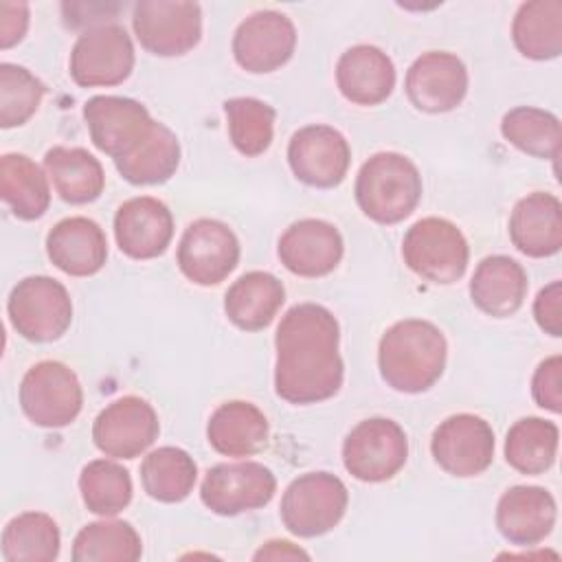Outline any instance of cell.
<instances>
[{
	"label": "cell",
	"instance_id": "obj_1",
	"mask_svg": "<svg viewBox=\"0 0 562 562\" xmlns=\"http://www.w3.org/2000/svg\"><path fill=\"white\" fill-rule=\"evenodd\" d=\"M336 316L316 303L290 307L274 334V391L288 404H316L334 397L345 378L338 353Z\"/></svg>",
	"mask_w": 562,
	"mask_h": 562
},
{
	"label": "cell",
	"instance_id": "obj_2",
	"mask_svg": "<svg viewBox=\"0 0 562 562\" xmlns=\"http://www.w3.org/2000/svg\"><path fill=\"white\" fill-rule=\"evenodd\" d=\"M448 345L437 325L404 318L391 325L378 345L382 380L400 393H424L443 373Z\"/></svg>",
	"mask_w": 562,
	"mask_h": 562
},
{
	"label": "cell",
	"instance_id": "obj_3",
	"mask_svg": "<svg viewBox=\"0 0 562 562\" xmlns=\"http://www.w3.org/2000/svg\"><path fill=\"white\" fill-rule=\"evenodd\" d=\"M353 195L369 220L397 224L406 220L422 200L419 169L404 154H373L356 176Z\"/></svg>",
	"mask_w": 562,
	"mask_h": 562
},
{
	"label": "cell",
	"instance_id": "obj_4",
	"mask_svg": "<svg viewBox=\"0 0 562 562\" xmlns=\"http://www.w3.org/2000/svg\"><path fill=\"white\" fill-rule=\"evenodd\" d=\"M404 263L422 279L450 285L465 274L470 246L457 224L443 217H422L402 239Z\"/></svg>",
	"mask_w": 562,
	"mask_h": 562
},
{
	"label": "cell",
	"instance_id": "obj_5",
	"mask_svg": "<svg viewBox=\"0 0 562 562\" xmlns=\"http://www.w3.org/2000/svg\"><path fill=\"white\" fill-rule=\"evenodd\" d=\"M11 327L31 342H53L72 323V301L64 283L35 274L18 281L7 301Z\"/></svg>",
	"mask_w": 562,
	"mask_h": 562
},
{
	"label": "cell",
	"instance_id": "obj_6",
	"mask_svg": "<svg viewBox=\"0 0 562 562\" xmlns=\"http://www.w3.org/2000/svg\"><path fill=\"white\" fill-rule=\"evenodd\" d=\"M349 505L347 485L329 472H305L283 492L281 520L299 538H316L331 531Z\"/></svg>",
	"mask_w": 562,
	"mask_h": 562
},
{
	"label": "cell",
	"instance_id": "obj_7",
	"mask_svg": "<svg viewBox=\"0 0 562 562\" xmlns=\"http://www.w3.org/2000/svg\"><path fill=\"white\" fill-rule=\"evenodd\" d=\"M81 406L79 378L64 362H35L20 382V408L35 426L64 428L77 419Z\"/></svg>",
	"mask_w": 562,
	"mask_h": 562
},
{
	"label": "cell",
	"instance_id": "obj_8",
	"mask_svg": "<svg viewBox=\"0 0 562 562\" xmlns=\"http://www.w3.org/2000/svg\"><path fill=\"white\" fill-rule=\"evenodd\" d=\"M408 459L404 428L389 417L362 419L342 441L345 470L362 483L393 479Z\"/></svg>",
	"mask_w": 562,
	"mask_h": 562
},
{
	"label": "cell",
	"instance_id": "obj_9",
	"mask_svg": "<svg viewBox=\"0 0 562 562\" xmlns=\"http://www.w3.org/2000/svg\"><path fill=\"white\" fill-rule=\"evenodd\" d=\"M140 46L158 57H178L193 50L202 37V9L198 2L140 0L132 13Z\"/></svg>",
	"mask_w": 562,
	"mask_h": 562
},
{
	"label": "cell",
	"instance_id": "obj_10",
	"mask_svg": "<svg viewBox=\"0 0 562 562\" xmlns=\"http://www.w3.org/2000/svg\"><path fill=\"white\" fill-rule=\"evenodd\" d=\"M134 44L119 24L83 31L70 50V77L81 88L123 83L134 70Z\"/></svg>",
	"mask_w": 562,
	"mask_h": 562
},
{
	"label": "cell",
	"instance_id": "obj_11",
	"mask_svg": "<svg viewBox=\"0 0 562 562\" xmlns=\"http://www.w3.org/2000/svg\"><path fill=\"white\" fill-rule=\"evenodd\" d=\"M277 479L270 468L257 461L217 463L200 485V498L217 516H237L259 509L272 501Z\"/></svg>",
	"mask_w": 562,
	"mask_h": 562
},
{
	"label": "cell",
	"instance_id": "obj_12",
	"mask_svg": "<svg viewBox=\"0 0 562 562\" xmlns=\"http://www.w3.org/2000/svg\"><path fill=\"white\" fill-rule=\"evenodd\" d=\"M176 261L191 283L217 285L237 268L239 241L228 224L202 217L184 228Z\"/></svg>",
	"mask_w": 562,
	"mask_h": 562
},
{
	"label": "cell",
	"instance_id": "obj_13",
	"mask_svg": "<svg viewBox=\"0 0 562 562\" xmlns=\"http://www.w3.org/2000/svg\"><path fill=\"white\" fill-rule=\"evenodd\" d=\"M430 452L443 472L459 479L479 476L492 465L494 430L479 415H450L435 428Z\"/></svg>",
	"mask_w": 562,
	"mask_h": 562
},
{
	"label": "cell",
	"instance_id": "obj_14",
	"mask_svg": "<svg viewBox=\"0 0 562 562\" xmlns=\"http://www.w3.org/2000/svg\"><path fill=\"white\" fill-rule=\"evenodd\" d=\"M83 119L92 145L114 160L130 156L154 125V119L143 103L116 94H97L88 99Z\"/></svg>",
	"mask_w": 562,
	"mask_h": 562
},
{
	"label": "cell",
	"instance_id": "obj_15",
	"mask_svg": "<svg viewBox=\"0 0 562 562\" xmlns=\"http://www.w3.org/2000/svg\"><path fill=\"white\" fill-rule=\"evenodd\" d=\"M160 432L154 406L136 395L110 402L92 424L94 446L112 459H136Z\"/></svg>",
	"mask_w": 562,
	"mask_h": 562
},
{
	"label": "cell",
	"instance_id": "obj_16",
	"mask_svg": "<svg viewBox=\"0 0 562 562\" xmlns=\"http://www.w3.org/2000/svg\"><path fill=\"white\" fill-rule=\"evenodd\" d=\"M288 162L303 184L334 189L347 176L351 147L331 125H305L296 130L288 143Z\"/></svg>",
	"mask_w": 562,
	"mask_h": 562
},
{
	"label": "cell",
	"instance_id": "obj_17",
	"mask_svg": "<svg viewBox=\"0 0 562 562\" xmlns=\"http://www.w3.org/2000/svg\"><path fill=\"white\" fill-rule=\"evenodd\" d=\"M296 48V29L285 13L266 9L248 15L233 35V57L252 75L279 70Z\"/></svg>",
	"mask_w": 562,
	"mask_h": 562
},
{
	"label": "cell",
	"instance_id": "obj_18",
	"mask_svg": "<svg viewBox=\"0 0 562 562\" xmlns=\"http://www.w3.org/2000/svg\"><path fill=\"white\" fill-rule=\"evenodd\" d=\"M404 88L417 110L428 114L450 112L468 94V68L452 53L428 50L406 70Z\"/></svg>",
	"mask_w": 562,
	"mask_h": 562
},
{
	"label": "cell",
	"instance_id": "obj_19",
	"mask_svg": "<svg viewBox=\"0 0 562 562\" xmlns=\"http://www.w3.org/2000/svg\"><path fill=\"white\" fill-rule=\"evenodd\" d=\"M281 263L296 277H325L342 259L345 244L338 228L325 220H299L285 228L277 246Z\"/></svg>",
	"mask_w": 562,
	"mask_h": 562
},
{
	"label": "cell",
	"instance_id": "obj_20",
	"mask_svg": "<svg viewBox=\"0 0 562 562\" xmlns=\"http://www.w3.org/2000/svg\"><path fill=\"white\" fill-rule=\"evenodd\" d=\"M114 237L119 250L130 259H154L171 244L173 215L158 198H130L116 209Z\"/></svg>",
	"mask_w": 562,
	"mask_h": 562
},
{
	"label": "cell",
	"instance_id": "obj_21",
	"mask_svg": "<svg viewBox=\"0 0 562 562\" xmlns=\"http://www.w3.org/2000/svg\"><path fill=\"white\" fill-rule=\"evenodd\" d=\"M558 505L549 490L538 485H514L496 505V527L501 536L518 547L542 542L555 527Z\"/></svg>",
	"mask_w": 562,
	"mask_h": 562
},
{
	"label": "cell",
	"instance_id": "obj_22",
	"mask_svg": "<svg viewBox=\"0 0 562 562\" xmlns=\"http://www.w3.org/2000/svg\"><path fill=\"white\" fill-rule=\"evenodd\" d=\"M46 255L64 274L92 277L105 266L108 239L94 220L75 215L48 231Z\"/></svg>",
	"mask_w": 562,
	"mask_h": 562
},
{
	"label": "cell",
	"instance_id": "obj_23",
	"mask_svg": "<svg viewBox=\"0 0 562 562\" xmlns=\"http://www.w3.org/2000/svg\"><path fill=\"white\" fill-rule=\"evenodd\" d=\"M336 83L347 101L380 105L395 88V66L382 48L358 44L338 57Z\"/></svg>",
	"mask_w": 562,
	"mask_h": 562
},
{
	"label": "cell",
	"instance_id": "obj_24",
	"mask_svg": "<svg viewBox=\"0 0 562 562\" xmlns=\"http://www.w3.org/2000/svg\"><path fill=\"white\" fill-rule=\"evenodd\" d=\"M512 244L527 257L542 259L562 248V204L553 193L533 191L520 198L509 217Z\"/></svg>",
	"mask_w": 562,
	"mask_h": 562
},
{
	"label": "cell",
	"instance_id": "obj_25",
	"mask_svg": "<svg viewBox=\"0 0 562 562\" xmlns=\"http://www.w3.org/2000/svg\"><path fill=\"white\" fill-rule=\"evenodd\" d=\"M527 272L507 255H490L479 261L472 281V303L487 316L505 318L516 314L527 296Z\"/></svg>",
	"mask_w": 562,
	"mask_h": 562
},
{
	"label": "cell",
	"instance_id": "obj_26",
	"mask_svg": "<svg viewBox=\"0 0 562 562\" xmlns=\"http://www.w3.org/2000/svg\"><path fill=\"white\" fill-rule=\"evenodd\" d=\"M270 426L266 415L244 400L220 404L206 424L211 448L224 457H252L268 446Z\"/></svg>",
	"mask_w": 562,
	"mask_h": 562
},
{
	"label": "cell",
	"instance_id": "obj_27",
	"mask_svg": "<svg viewBox=\"0 0 562 562\" xmlns=\"http://www.w3.org/2000/svg\"><path fill=\"white\" fill-rule=\"evenodd\" d=\"M283 301L285 288L274 274L250 270L226 290L224 312L235 327L259 331L274 321Z\"/></svg>",
	"mask_w": 562,
	"mask_h": 562
},
{
	"label": "cell",
	"instance_id": "obj_28",
	"mask_svg": "<svg viewBox=\"0 0 562 562\" xmlns=\"http://www.w3.org/2000/svg\"><path fill=\"white\" fill-rule=\"evenodd\" d=\"M44 169L57 195L68 204H88L103 193V167L83 147H50L44 156Z\"/></svg>",
	"mask_w": 562,
	"mask_h": 562
},
{
	"label": "cell",
	"instance_id": "obj_29",
	"mask_svg": "<svg viewBox=\"0 0 562 562\" xmlns=\"http://www.w3.org/2000/svg\"><path fill=\"white\" fill-rule=\"evenodd\" d=\"M512 40L527 59H555L562 53V2H522L512 22Z\"/></svg>",
	"mask_w": 562,
	"mask_h": 562
},
{
	"label": "cell",
	"instance_id": "obj_30",
	"mask_svg": "<svg viewBox=\"0 0 562 562\" xmlns=\"http://www.w3.org/2000/svg\"><path fill=\"white\" fill-rule=\"evenodd\" d=\"M0 195L18 220L42 217L50 204V189L44 171L24 154L0 158Z\"/></svg>",
	"mask_w": 562,
	"mask_h": 562
},
{
	"label": "cell",
	"instance_id": "obj_31",
	"mask_svg": "<svg viewBox=\"0 0 562 562\" xmlns=\"http://www.w3.org/2000/svg\"><path fill=\"white\" fill-rule=\"evenodd\" d=\"M123 180L136 187L167 182L180 165L178 136L165 125L154 121L145 140L125 158L114 160Z\"/></svg>",
	"mask_w": 562,
	"mask_h": 562
},
{
	"label": "cell",
	"instance_id": "obj_32",
	"mask_svg": "<svg viewBox=\"0 0 562 562\" xmlns=\"http://www.w3.org/2000/svg\"><path fill=\"white\" fill-rule=\"evenodd\" d=\"M198 465L193 457L176 446H160L145 454L140 463V483L147 496L160 503L184 501L195 485Z\"/></svg>",
	"mask_w": 562,
	"mask_h": 562
},
{
	"label": "cell",
	"instance_id": "obj_33",
	"mask_svg": "<svg viewBox=\"0 0 562 562\" xmlns=\"http://www.w3.org/2000/svg\"><path fill=\"white\" fill-rule=\"evenodd\" d=\"M560 430L542 417L518 419L505 437V461L520 474L547 472L558 454Z\"/></svg>",
	"mask_w": 562,
	"mask_h": 562
},
{
	"label": "cell",
	"instance_id": "obj_34",
	"mask_svg": "<svg viewBox=\"0 0 562 562\" xmlns=\"http://www.w3.org/2000/svg\"><path fill=\"white\" fill-rule=\"evenodd\" d=\"M59 547V527L44 512L18 514L2 531V558L7 562H53Z\"/></svg>",
	"mask_w": 562,
	"mask_h": 562
},
{
	"label": "cell",
	"instance_id": "obj_35",
	"mask_svg": "<svg viewBox=\"0 0 562 562\" xmlns=\"http://www.w3.org/2000/svg\"><path fill=\"white\" fill-rule=\"evenodd\" d=\"M143 555L138 531L125 520H97L79 529L72 540L75 562H136Z\"/></svg>",
	"mask_w": 562,
	"mask_h": 562
},
{
	"label": "cell",
	"instance_id": "obj_36",
	"mask_svg": "<svg viewBox=\"0 0 562 562\" xmlns=\"http://www.w3.org/2000/svg\"><path fill=\"white\" fill-rule=\"evenodd\" d=\"M501 134L509 145L533 158L558 160L560 156V119L549 110L533 105L514 108L503 116Z\"/></svg>",
	"mask_w": 562,
	"mask_h": 562
},
{
	"label": "cell",
	"instance_id": "obj_37",
	"mask_svg": "<svg viewBox=\"0 0 562 562\" xmlns=\"http://www.w3.org/2000/svg\"><path fill=\"white\" fill-rule=\"evenodd\" d=\"M79 492L86 507L103 518L121 514L132 501L130 472L110 459H94L79 474Z\"/></svg>",
	"mask_w": 562,
	"mask_h": 562
},
{
	"label": "cell",
	"instance_id": "obj_38",
	"mask_svg": "<svg viewBox=\"0 0 562 562\" xmlns=\"http://www.w3.org/2000/svg\"><path fill=\"white\" fill-rule=\"evenodd\" d=\"M233 147L248 158L261 156L274 136V108L255 97H235L224 103Z\"/></svg>",
	"mask_w": 562,
	"mask_h": 562
},
{
	"label": "cell",
	"instance_id": "obj_39",
	"mask_svg": "<svg viewBox=\"0 0 562 562\" xmlns=\"http://www.w3.org/2000/svg\"><path fill=\"white\" fill-rule=\"evenodd\" d=\"M46 86L24 66L0 64V125H24L40 108Z\"/></svg>",
	"mask_w": 562,
	"mask_h": 562
},
{
	"label": "cell",
	"instance_id": "obj_40",
	"mask_svg": "<svg viewBox=\"0 0 562 562\" xmlns=\"http://www.w3.org/2000/svg\"><path fill=\"white\" fill-rule=\"evenodd\" d=\"M533 402L551 413L562 411V358L551 356L538 364L531 378Z\"/></svg>",
	"mask_w": 562,
	"mask_h": 562
},
{
	"label": "cell",
	"instance_id": "obj_41",
	"mask_svg": "<svg viewBox=\"0 0 562 562\" xmlns=\"http://www.w3.org/2000/svg\"><path fill=\"white\" fill-rule=\"evenodd\" d=\"M533 318L544 334L553 338L562 336V283L560 281H551L538 292L533 301Z\"/></svg>",
	"mask_w": 562,
	"mask_h": 562
},
{
	"label": "cell",
	"instance_id": "obj_42",
	"mask_svg": "<svg viewBox=\"0 0 562 562\" xmlns=\"http://www.w3.org/2000/svg\"><path fill=\"white\" fill-rule=\"evenodd\" d=\"M29 4L24 2H0V48L7 50L22 42L29 29Z\"/></svg>",
	"mask_w": 562,
	"mask_h": 562
},
{
	"label": "cell",
	"instance_id": "obj_43",
	"mask_svg": "<svg viewBox=\"0 0 562 562\" xmlns=\"http://www.w3.org/2000/svg\"><path fill=\"white\" fill-rule=\"evenodd\" d=\"M255 560H310V553L296 547L290 540H270L263 547H259L252 555Z\"/></svg>",
	"mask_w": 562,
	"mask_h": 562
}]
</instances>
